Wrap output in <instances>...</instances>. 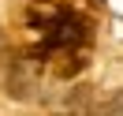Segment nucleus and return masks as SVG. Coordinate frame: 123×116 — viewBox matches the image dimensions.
<instances>
[{
  "mask_svg": "<svg viewBox=\"0 0 123 116\" xmlns=\"http://www.w3.org/2000/svg\"><path fill=\"white\" fill-rule=\"evenodd\" d=\"M4 56H8V41H4V30H0V64H4Z\"/></svg>",
  "mask_w": 123,
  "mask_h": 116,
  "instance_id": "obj_4",
  "label": "nucleus"
},
{
  "mask_svg": "<svg viewBox=\"0 0 123 116\" xmlns=\"http://www.w3.org/2000/svg\"><path fill=\"white\" fill-rule=\"evenodd\" d=\"M93 90H90V86H71V90L67 94H63V97L60 101H56V112H60V116H86V112H90V105H93Z\"/></svg>",
  "mask_w": 123,
  "mask_h": 116,
  "instance_id": "obj_3",
  "label": "nucleus"
},
{
  "mask_svg": "<svg viewBox=\"0 0 123 116\" xmlns=\"http://www.w3.org/2000/svg\"><path fill=\"white\" fill-rule=\"evenodd\" d=\"M34 26L45 30V49L56 53V49H75L82 41V23H78L71 11H52V15H30Z\"/></svg>",
  "mask_w": 123,
  "mask_h": 116,
  "instance_id": "obj_1",
  "label": "nucleus"
},
{
  "mask_svg": "<svg viewBox=\"0 0 123 116\" xmlns=\"http://www.w3.org/2000/svg\"><path fill=\"white\" fill-rule=\"evenodd\" d=\"M37 82H41V56L37 53L15 56V64H11V71H8V94L19 97V101H26V97L37 94Z\"/></svg>",
  "mask_w": 123,
  "mask_h": 116,
  "instance_id": "obj_2",
  "label": "nucleus"
}]
</instances>
